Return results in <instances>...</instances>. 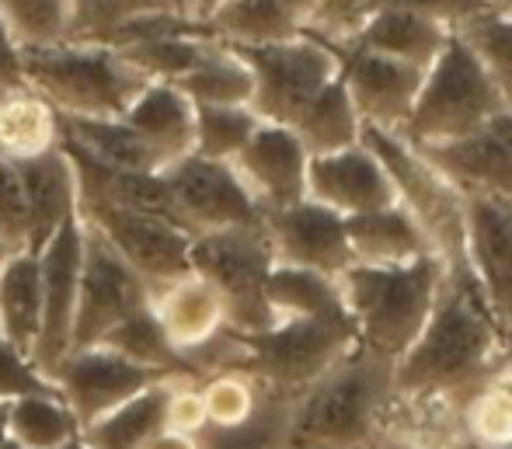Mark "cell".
<instances>
[{"instance_id": "cell-45", "label": "cell", "mask_w": 512, "mask_h": 449, "mask_svg": "<svg viewBox=\"0 0 512 449\" xmlns=\"http://www.w3.org/2000/svg\"><path fill=\"white\" fill-rule=\"evenodd\" d=\"M203 449H283V425L272 429L269 422L255 425V418H251V422L241 425V429L216 432L209 443H203Z\"/></svg>"}, {"instance_id": "cell-4", "label": "cell", "mask_w": 512, "mask_h": 449, "mask_svg": "<svg viewBox=\"0 0 512 449\" xmlns=\"http://www.w3.org/2000/svg\"><path fill=\"white\" fill-rule=\"evenodd\" d=\"M391 369L394 362L373 356L363 345L356 356H342L300 394L297 408L283 422V449H342L363 443Z\"/></svg>"}, {"instance_id": "cell-31", "label": "cell", "mask_w": 512, "mask_h": 449, "mask_svg": "<svg viewBox=\"0 0 512 449\" xmlns=\"http://www.w3.org/2000/svg\"><path fill=\"white\" fill-rule=\"evenodd\" d=\"M185 373L168 376V380L154 383L143 394H136L133 401L119 404L115 411H108L98 422L84 425L81 439L91 449H140L143 439L154 436L157 429H164V408H168V394L175 387V380H182Z\"/></svg>"}, {"instance_id": "cell-9", "label": "cell", "mask_w": 512, "mask_h": 449, "mask_svg": "<svg viewBox=\"0 0 512 449\" xmlns=\"http://www.w3.org/2000/svg\"><path fill=\"white\" fill-rule=\"evenodd\" d=\"M356 342L352 317H283L269 331L237 335V362L279 390L310 387Z\"/></svg>"}, {"instance_id": "cell-21", "label": "cell", "mask_w": 512, "mask_h": 449, "mask_svg": "<svg viewBox=\"0 0 512 449\" xmlns=\"http://www.w3.org/2000/svg\"><path fill=\"white\" fill-rule=\"evenodd\" d=\"M28 209V251L39 255L70 220H77V178L63 147L14 164Z\"/></svg>"}, {"instance_id": "cell-42", "label": "cell", "mask_w": 512, "mask_h": 449, "mask_svg": "<svg viewBox=\"0 0 512 449\" xmlns=\"http://www.w3.org/2000/svg\"><path fill=\"white\" fill-rule=\"evenodd\" d=\"M0 241L7 255L28 251V209L14 164L0 161Z\"/></svg>"}, {"instance_id": "cell-5", "label": "cell", "mask_w": 512, "mask_h": 449, "mask_svg": "<svg viewBox=\"0 0 512 449\" xmlns=\"http://www.w3.org/2000/svg\"><path fill=\"white\" fill-rule=\"evenodd\" d=\"M502 112L506 105L488 70L471 53V46L453 32L439 60L425 70L415 108L398 140H405L408 147H439V143L478 133Z\"/></svg>"}, {"instance_id": "cell-29", "label": "cell", "mask_w": 512, "mask_h": 449, "mask_svg": "<svg viewBox=\"0 0 512 449\" xmlns=\"http://www.w3.org/2000/svg\"><path fill=\"white\" fill-rule=\"evenodd\" d=\"M203 28L223 46H269L304 32V25L276 0H223L203 18Z\"/></svg>"}, {"instance_id": "cell-35", "label": "cell", "mask_w": 512, "mask_h": 449, "mask_svg": "<svg viewBox=\"0 0 512 449\" xmlns=\"http://www.w3.org/2000/svg\"><path fill=\"white\" fill-rule=\"evenodd\" d=\"M0 18L21 49H49L74 39V0H0Z\"/></svg>"}, {"instance_id": "cell-6", "label": "cell", "mask_w": 512, "mask_h": 449, "mask_svg": "<svg viewBox=\"0 0 512 449\" xmlns=\"http://www.w3.org/2000/svg\"><path fill=\"white\" fill-rule=\"evenodd\" d=\"M359 143L373 150L384 171L391 175V185L398 192V206L415 220V227L425 234L432 255L446 265L450 275H467V209L464 192L453 185L443 171H436L415 147L380 129L363 126Z\"/></svg>"}, {"instance_id": "cell-17", "label": "cell", "mask_w": 512, "mask_h": 449, "mask_svg": "<svg viewBox=\"0 0 512 449\" xmlns=\"http://www.w3.org/2000/svg\"><path fill=\"white\" fill-rule=\"evenodd\" d=\"M467 269L495 324L512 328V202L464 192Z\"/></svg>"}, {"instance_id": "cell-32", "label": "cell", "mask_w": 512, "mask_h": 449, "mask_svg": "<svg viewBox=\"0 0 512 449\" xmlns=\"http://www.w3.org/2000/svg\"><path fill=\"white\" fill-rule=\"evenodd\" d=\"M7 439L25 449H63L81 439V425L60 390H49V394H28L7 404Z\"/></svg>"}, {"instance_id": "cell-19", "label": "cell", "mask_w": 512, "mask_h": 449, "mask_svg": "<svg viewBox=\"0 0 512 449\" xmlns=\"http://www.w3.org/2000/svg\"><path fill=\"white\" fill-rule=\"evenodd\" d=\"M307 161L310 154L293 129L262 122L230 164L251 192V199L258 202V209L276 213V209L297 206L307 199Z\"/></svg>"}, {"instance_id": "cell-3", "label": "cell", "mask_w": 512, "mask_h": 449, "mask_svg": "<svg viewBox=\"0 0 512 449\" xmlns=\"http://www.w3.org/2000/svg\"><path fill=\"white\" fill-rule=\"evenodd\" d=\"M21 70L28 88L67 119H122L150 84L115 49L91 42L21 49Z\"/></svg>"}, {"instance_id": "cell-1", "label": "cell", "mask_w": 512, "mask_h": 449, "mask_svg": "<svg viewBox=\"0 0 512 449\" xmlns=\"http://www.w3.org/2000/svg\"><path fill=\"white\" fill-rule=\"evenodd\" d=\"M499 324L467 275H450L415 345L394 362L391 380L405 394H436L474 383L492 366Z\"/></svg>"}, {"instance_id": "cell-44", "label": "cell", "mask_w": 512, "mask_h": 449, "mask_svg": "<svg viewBox=\"0 0 512 449\" xmlns=\"http://www.w3.org/2000/svg\"><path fill=\"white\" fill-rule=\"evenodd\" d=\"M380 7H401V11L422 14V18L439 21L450 32H457L464 21L492 11V0H373L370 11H380Z\"/></svg>"}, {"instance_id": "cell-22", "label": "cell", "mask_w": 512, "mask_h": 449, "mask_svg": "<svg viewBox=\"0 0 512 449\" xmlns=\"http://www.w3.org/2000/svg\"><path fill=\"white\" fill-rule=\"evenodd\" d=\"M150 310H154L157 324L168 335L178 359L203 349L206 342H213L227 328L220 293L199 275H185V279H175L168 286L150 289Z\"/></svg>"}, {"instance_id": "cell-52", "label": "cell", "mask_w": 512, "mask_h": 449, "mask_svg": "<svg viewBox=\"0 0 512 449\" xmlns=\"http://www.w3.org/2000/svg\"><path fill=\"white\" fill-rule=\"evenodd\" d=\"M0 449H25V446H18L14 439H4V443H0Z\"/></svg>"}, {"instance_id": "cell-43", "label": "cell", "mask_w": 512, "mask_h": 449, "mask_svg": "<svg viewBox=\"0 0 512 449\" xmlns=\"http://www.w3.org/2000/svg\"><path fill=\"white\" fill-rule=\"evenodd\" d=\"M49 390L56 387L32 366V359L0 342V404H14L28 394H49Z\"/></svg>"}, {"instance_id": "cell-40", "label": "cell", "mask_w": 512, "mask_h": 449, "mask_svg": "<svg viewBox=\"0 0 512 449\" xmlns=\"http://www.w3.org/2000/svg\"><path fill=\"white\" fill-rule=\"evenodd\" d=\"M199 397H203L206 425H213L216 432L241 429L255 418V387L241 373H220L199 390Z\"/></svg>"}, {"instance_id": "cell-49", "label": "cell", "mask_w": 512, "mask_h": 449, "mask_svg": "<svg viewBox=\"0 0 512 449\" xmlns=\"http://www.w3.org/2000/svg\"><path fill=\"white\" fill-rule=\"evenodd\" d=\"M7 439V404H0V443Z\"/></svg>"}, {"instance_id": "cell-16", "label": "cell", "mask_w": 512, "mask_h": 449, "mask_svg": "<svg viewBox=\"0 0 512 449\" xmlns=\"http://www.w3.org/2000/svg\"><path fill=\"white\" fill-rule=\"evenodd\" d=\"M262 227L272 244L276 265L307 269L328 275V279H338L349 265H356L349 237H345V220L310 199L265 213Z\"/></svg>"}, {"instance_id": "cell-39", "label": "cell", "mask_w": 512, "mask_h": 449, "mask_svg": "<svg viewBox=\"0 0 512 449\" xmlns=\"http://www.w3.org/2000/svg\"><path fill=\"white\" fill-rule=\"evenodd\" d=\"M143 14H182L175 0H74V39L98 42L108 28ZM185 18V14H182Z\"/></svg>"}, {"instance_id": "cell-33", "label": "cell", "mask_w": 512, "mask_h": 449, "mask_svg": "<svg viewBox=\"0 0 512 449\" xmlns=\"http://www.w3.org/2000/svg\"><path fill=\"white\" fill-rule=\"evenodd\" d=\"M293 133L300 136V143H304L310 157L356 147L359 133H363V122H359L356 108L349 101V91H345V84L338 77L317 94L314 105L304 112V119L293 126Z\"/></svg>"}, {"instance_id": "cell-24", "label": "cell", "mask_w": 512, "mask_h": 449, "mask_svg": "<svg viewBox=\"0 0 512 449\" xmlns=\"http://www.w3.org/2000/svg\"><path fill=\"white\" fill-rule=\"evenodd\" d=\"M450 35L453 32L446 25L422 18V14L401 11V7H380V11H370L363 28L345 42L366 49V53L398 60V63H405V67H415L425 74V70L439 60V53L446 49Z\"/></svg>"}, {"instance_id": "cell-25", "label": "cell", "mask_w": 512, "mask_h": 449, "mask_svg": "<svg viewBox=\"0 0 512 449\" xmlns=\"http://www.w3.org/2000/svg\"><path fill=\"white\" fill-rule=\"evenodd\" d=\"M42 328L39 255L21 251L0 265V342L32 359Z\"/></svg>"}, {"instance_id": "cell-2", "label": "cell", "mask_w": 512, "mask_h": 449, "mask_svg": "<svg viewBox=\"0 0 512 449\" xmlns=\"http://www.w3.org/2000/svg\"><path fill=\"white\" fill-rule=\"evenodd\" d=\"M446 265L422 255L408 265H349L335 279L356 342L373 356L398 362L432 317Z\"/></svg>"}, {"instance_id": "cell-8", "label": "cell", "mask_w": 512, "mask_h": 449, "mask_svg": "<svg viewBox=\"0 0 512 449\" xmlns=\"http://www.w3.org/2000/svg\"><path fill=\"white\" fill-rule=\"evenodd\" d=\"M255 77L251 112L269 126L293 129L314 98L338 77V63L324 42L300 32L297 39L269 46H230Z\"/></svg>"}, {"instance_id": "cell-38", "label": "cell", "mask_w": 512, "mask_h": 449, "mask_svg": "<svg viewBox=\"0 0 512 449\" xmlns=\"http://www.w3.org/2000/svg\"><path fill=\"white\" fill-rule=\"evenodd\" d=\"M262 126L251 108H196V150L192 154L206 157V161L230 164L244 150V143L255 136Z\"/></svg>"}, {"instance_id": "cell-37", "label": "cell", "mask_w": 512, "mask_h": 449, "mask_svg": "<svg viewBox=\"0 0 512 449\" xmlns=\"http://www.w3.org/2000/svg\"><path fill=\"white\" fill-rule=\"evenodd\" d=\"M457 35L471 46V53L478 56L481 67L492 77V84L499 88L506 112H512V18L492 7L481 18L464 21L457 28Z\"/></svg>"}, {"instance_id": "cell-14", "label": "cell", "mask_w": 512, "mask_h": 449, "mask_svg": "<svg viewBox=\"0 0 512 449\" xmlns=\"http://www.w3.org/2000/svg\"><path fill=\"white\" fill-rule=\"evenodd\" d=\"M81 248L84 227L81 216L70 220L46 248L39 251L42 269V328L32 352V366L53 383L56 369L70 356L74 345V310H77V282H81Z\"/></svg>"}, {"instance_id": "cell-23", "label": "cell", "mask_w": 512, "mask_h": 449, "mask_svg": "<svg viewBox=\"0 0 512 449\" xmlns=\"http://www.w3.org/2000/svg\"><path fill=\"white\" fill-rule=\"evenodd\" d=\"M129 129L157 154L161 168L196 150V105L175 84H147L122 115Z\"/></svg>"}, {"instance_id": "cell-18", "label": "cell", "mask_w": 512, "mask_h": 449, "mask_svg": "<svg viewBox=\"0 0 512 449\" xmlns=\"http://www.w3.org/2000/svg\"><path fill=\"white\" fill-rule=\"evenodd\" d=\"M307 199L338 213L342 220L398 206V192L391 185V175H387L384 164L363 143L335 150V154L310 157Z\"/></svg>"}, {"instance_id": "cell-50", "label": "cell", "mask_w": 512, "mask_h": 449, "mask_svg": "<svg viewBox=\"0 0 512 449\" xmlns=\"http://www.w3.org/2000/svg\"><path fill=\"white\" fill-rule=\"evenodd\" d=\"M492 7L499 14H509V18H512V0H492Z\"/></svg>"}, {"instance_id": "cell-34", "label": "cell", "mask_w": 512, "mask_h": 449, "mask_svg": "<svg viewBox=\"0 0 512 449\" xmlns=\"http://www.w3.org/2000/svg\"><path fill=\"white\" fill-rule=\"evenodd\" d=\"M265 300H269L276 321L283 317H345V303L338 296L335 279L307 269L276 265L265 282Z\"/></svg>"}, {"instance_id": "cell-11", "label": "cell", "mask_w": 512, "mask_h": 449, "mask_svg": "<svg viewBox=\"0 0 512 449\" xmlns=\"http://www.w3.org/2000/svg\"><path fill=\"white\" fill-rule=\"evenodd\" d=\"M143 307H150V286L108 248L95 230L84 227L81 282H77V310H74V345H70V352L102 345L108 331L119 328L126 317H133Z\"/></svg>"}, {"instance_id": "cell-47", "label": "cell", "mask_w": 512, "mask_h": 449, "mask_svg": "<svg viewBox=\"0 0 512 449\" xmlns=\"http://www.w3.org/2000/svg\"><path fill=\"white\" fill-rule=\"evenodd\" d=\"M140 449H203L196 436H182V432H171V429H157L154 436L143 439Z\"/></svg>"}, {"instance_id": "cell-27", "label": "cell", "mask_w": 512, "mask_h": 449, "mask_svg": "<svg viewBox=\"0 0 512 449\" xmlns=\"http://www.w3.org/2000/svg\"><path fill=\"white\" fill-rule=\"evenodd\" d=\"M60 147V115L32 88L0 98V161L18 164Z\"/></svg>"}, {"instance_id": "cell-41", "label": "cell", "mask_w": 512, "mask_h": 449, "mask_svg": "<svg viewBox=\"0 0 512 449\" xmlns=\"http://www.w3.org/2000/svg\"><path fill=\"white\" fill-rule=\"evenodd\" d=\"M370 7L373 0H317L304 32L324 42H345L363 28Z\"/></svg>"}, {"instance_id": "cell-30", "label": "cell", "mask_w": 512, "mask_h": 449, "mask_svg": "<svg viewBox=\"0 0 512 449\" xmlns=\"http://www.w3.org/2000/svg\"><path fill=\"white\" fill-rule=\"evenodd\" d=\"M175 88L192 101V105L209 108H251V94H255V77H251L248 63L223 42L209 39L203 60L196 70L175 81Z\"/></svg>"}, {"instance_id": "cell-28", "label": "cell", "mask_w": 512, "mask_h": 449, "mask_svg": "<svg viewBox=\"0 0 512 449\" xmlns=\"http://www.w3.org/2000/svg\"><path fill=\"white\" fill-rule=\"evenodd\" d=\"M63 143L88 154L91 161L119 171H140V175H157L161 161L157 154L126 126L122 119H67L60 115Z\"/></svg>"}, {"instance_id": "cell-51", "label": "cell", "mask_w": 512, "mask_h": 449, "mask_svg": "<svg viewBox=\"0 0 512 449\" xmlns=\"http://www.w3.org/2000/svg\"><path fill=\"white\" fill-rule=\"evenodd\" d=\"M63 449H91V446L84 443V439H74V443H67V446H63Z\"/></svg>"}, {"instance_id": "cell-12", "label": "cell", "mask_w": 512, "mask_h": 449, "mask_svg": "<svg viewBox=\"0 0 512 449\" xmlns=\"http://www.w3.org/2000/svg\"><path fill=\"white\" fill-rule=\"evenodd\" d=\"M175 199L178 220L192 237L216 234V230H244L262 227L265 213L244 181L237 178L234 164L206 161L199 154H189L161 171Z\"/></svg>"}, {"instance_id": "cell-26", "label": "cell", "mask_w": 512, "mask_h": 449, "mask_svg": "<svg viewBox=\"0 0 512 449\" xmlns=\"http://www.w3.org/2000/svg\"><path fill=\"white\" fill-rule=\"evenodd\" d=\"M352 262L356 265H408L422 255H432L425 234L401 206L363 213L345 220Z\"/></svg>"}, {"instance_id": "cell-15", "label": "cell", "mask_w": 512, "mask_h": 449, "mask_svg": "<svg viewBox=\"0 0 512 449\" xmlns=\"http://www.w3.org/2000/svg\"><path fill=\"white\" fill-rule=\"evenodd\" d=\"M168 376H178V373H161V369L136 366V362L95 345V349L70 352V356L63 359V366L56 369L53 387L60 390L67 408L74 411L77 425L84 429V425L98 422L108 411H115L119 404L133 401V397L143 394L147 387L168 380Z\"/></svg>"}, {"instance_id": "cell-20", "label": "cell", "mask_w": 512, "mask_h": 449, "mask_svg": "<svg viewBox=\"0 0 512 449\" xmlns=\"http://www.w3.org/2000/svg\"><path fill=\"white\" fill-rule=\"evenodd\" d=\"M415 150L432 168L443 171L460 192L512 202V112L495 115L488 126L464 140Z\"/></svg>"}, {"instance_id": "cell-54", "label": "cell", "mask_w": 512, "mask_h": 449, "mask_svg": "<svg viewBox=\"0 0 512 449\" xmlns=\"http://www.w3.org/2000/svg\"><path fill=\"white\" fill-rule=\"evenodd\" d=\"M384 449H405V446H384Z\"/></svg>"}, {"instance_id": "cell-7", "label": "cell", "mask_w": 512, "mask_h": 449, "mask_svg": "<svg viewBox=\"0 0 512 449\" xmlns=\"http://www.w3.org/2000/svg\"><path fill=\"white\" fill-rule=\"evenodd\" d=\"M189 265L192 275L206 279L220 293L223 317L234 335H258L276 324V314L265 300V282L276 269L265 227L216 230V234L192 237Z\"/></svg>"}, {"instance_id": "cell-53", "label": "cell", "mask_w": 512, "mask_h": 449, "mask_svg": "<svg viewBox=\"0 0 512 449\" xmlns=\"http://www.w3.org/2000/svg\"><path fill=\"white\" fill-rule=\"evenodd\" d=\"M7 258H11V255H7V248H4V241H0V265H4V262H7Z\"/></svg>"}, {"instance_id": "cell-13", "label": "cell", "mask_w": 512, "mask_h": 449, "mask_svg": "<svg viewBox=\"0 0 512 449\" xmlns=\"http://www.w3.org/2000/svg\"><path fill=\"white\" fill-rule=\"evenodd\" d=\"M324 42V39H317ZM338 63V81L349 91L359 122L380 133L398 136L405 129L411 108H415L418 88H422V70L405 67L387 56L366 53L352 42H324Z\"/></svg>"}, {"instance_id": "cell-36", "label": "cell", "mask_w": 512, "mask_h": 449, "mask_svg": "<svg viewBox=\"0 0 512 449\" xmlns=\"http://www.w3.org/2000/svg\"><path fill=\"white\" fill-rule=\"evenodd\" d=\"M102 349L136 362V366L161 369V373H182V359H178V352L171 349L168 335L161 331V324H157V317L150 307L136 310V314L126 317L119 328L108 331Z\"/></svg>"}, {"instance_id": "cell-10", "label": "cell", "mask_w": 512, "mask_h": 449, "mask_svg": "<svg viewBox=\"0 0 512 449\" xmlns=\"http://www.w3.org/2000/svg\"><path fill=\"white\" fill-rule=\"evenodd\" d=\"M84 227H91L98 237L129 265L150 289L168 286L175 279L192 275L189 248L192 237L182 227L168 220H157L133 209L102 206V202H81L77 206Z\"/></svg>"}, {"instance_id": "cell-46", "label": "cell", "mask_w": 512, "mask_h": 449, "mask_svg": "<svg viewBox=\"0 0 512 449\" xmlns=\"http://www.w3.org/2000/svg\"><path fill=\"white\" fill-rule=\"evenodd\" d=\"M21 88H28L25 70H21V46L14 42V35L7 32L4 18H0V98Z\"/></svg>"}, {"instance_id": "cell-48", "label": "cell", "mask_w": 512, "mask_h": 449, "mask_svg": "<svg viewBox=\"0 0 512 449\" xmlns=\"http://www.w3.org/2000/svg\"><path fill=\"white\" fill-rule=\"evenodd\" d=\"M279 7H283V11H290L293 18L300 21V25L307 28V21H310V14H314V4L317 0H276Z\"/></svg>"}]
</instances>
